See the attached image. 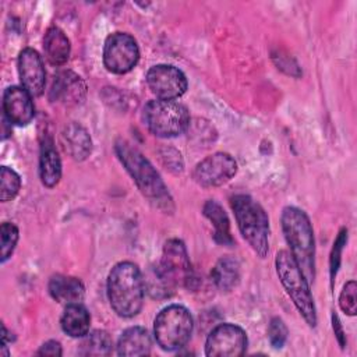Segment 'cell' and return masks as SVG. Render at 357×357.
<instances>
[{
    "label": "cell",
    "instance_id": "484cf974",
    "mask_svg": "<svg viewBox=\"0 0 357 357\" xmlns=\"http://www.w3.org/2000/svg\"><path fill=\"white\" fill-rule=\"evenodd\" d=\"M1 237V250H0V261L4 264L14 252L15 245L18 243V227L14 223L4 222L0 229Z\"/></svg>",
    "mask_w": 357,
    "mask_h": 357
},
{
    "label": "cell",
    "instance_id": "5bb4252c",
    "mask_svg": "<svg viewBox=\"0 0 357 357\" xmlns=\"http://www.w3.org/2000/svg\"><path fill=\"white\" fill-rule=\"evenodd\" d=\"M6 119L15 126H26L35 116L32 95L22 86H8L3 93Z\"/></svg>",
    "mask_w": 357,
    "mask_h": 357
},
{
    "label": "cell",
    "instance_id": "7a4b0ae2",
    "mask_svg": "<svg viewBox=\"0 0 357 357\" xmlns=\"http://www.w3.org/2000/svg\"><path fill=\"white\" fill-rule=\"evenodd\" d=\"M282 230L290 247V254L308 280L315 279V240L307 213L296 206H286L282 212Z\"/></svg>",
    "mask_w": 357,
    "mask_h": 357
},
{
    "label": "cell",
    "instance_id": "4dcf8cb0",
    "mask_svg": "<svg viewBox=\"0 0 357 357\" xmlns=\"http://www.w3.org/2000/svg\"><path fill=\"white\" fill-rule=\"evenodd\" d=\"M38 356H50V357H59L63 354L61 344L56 340H49L40 346V349L36 353Z\"/></svg>",
    "mask_w": 357,
    "mask_h": 357
},
{
    "label": "cell",
    "instance_id": "9c48e42d",
    "mask_svg": "<svg viewBox=\"0 0 357 357\" xmlns=\"http://www.w3.org/2000/svg\"><path fill=\"white\" fill-rule=\"evenodd\" d=\"M139 60L137 40L127 32L110 33L103 46V64L113 74L131 71Z\"/></svg>",
    "mask_w": 357,
    "mask_h": 357
},
{
    "label": "cell",
    "instance_id": "30bf717a",
    "mask_svg": "<svg viewBox=\"0 0 357 357\" xmlns=\"http://www.w3.org/2000/svg\"><path fill=\"white\" fill-rule=\"evenodd\" d=\"M247 335L234 324H220L211 331L205 342V354L209 357H236L245 353Z\"/></svg>",
    "mask_w": 357,
    "mask_h": 357
},
{
    "label": "cell",
    "instance_id": "2e32d148",
    "mask_svg": "<svg viewBox=\"0 0 357 357\" xmlns=\"http://www.w3.org/2000/svg\"><path fill=\"white\" fill-rule=\"evenodd\" d=\"M61 144L64 151L74 160H85L92 152V139L88 131L78 123H70L61 132Z\"/></svg>",
    "mask_w": 357,
    "mask_h": 357
},
{
    "label": "cell",
    "instance_id": "44dd1931",
    "mask_svg": "<svg viewBox=\"0 0 357 357\" xmlns=\"http://www.w3.org/2000/svg\"><path fill=\"white\" fill-rule=\"evenodd\" d=\"M63 331L71 337H84L89 332L91 315L81 303L68 304L60 319Z\"/></svg>",
    "mask_w": 357,
    "mask_h": 357
},
{
    "label": "cell",
    "instance_id": "1f68e13d",
    "mask_svg": "<svg viewBox=\"0 0 357 357\" xmlns=\"http://www.w3.org/2000/svg\"><path fill=\"white\" fill-rule=\"evenodd\" d=\"M332 326H333V331H335V335H336V339H337L340 347L344 349V346H346V335H344L342 324H340V321H339V318H337V315L335 312L332 314Z\"/></svg>",
    "mask_w": 357,
    "mask_h": 357
},
{
    "label": "cell",
    "instance_id": "e0dca14e",
    "mask_svg": "<svg viewBox=\"0 0 357 357\" xmlns=\"http://www.w3.org/2000/svg\"><path fill=\"white\" fill-rule=\"evenodd\" d=\"M39 176L45 187H54L61 178V160L52 138H45L40 146Z\"/></svg>",
    "mask_w": 357,
    "mask_h": 357
},
{
    "label": "cell",
    "instance_id": "8fae6325",
    "mask_svg": "<svg viewBox=\"0 0 357 357\" xmlns=\"http://www.w3.org/2000/svg\"><path fill=\"white\" fill-rule=\"evenodd\" d=\"M237 173V162L226 152H216L197 163L192 177L201 187H219Z\"/></svg>",
    "mask_w": 357,
    "mask_h": 357
},
{
    "label": "cell",
    "instance_id": "277c9868",
    "mask_svg": "<svg viewBox=\"0 0 357 357\" xmlns=\"http://www.w3.org/2000/svg\"><path fill=\"white\" fill-rule=\"evenodd\" d=\"M230 205L243 237L264 258L269 251V219L266 212L254 198L245 194L234 195Z\"/></svg>",
    "mask_w": 357,
    "mask_h": 357
},
{
    "label": "cell",
    "instance_id": "8992f818",
    "mask_svg": "<svg viewBox=\"0 0 357 357\" xmlns=\"http://www.w3.org/2000/svg\"><path fill=\"white\" fill-rule=\"evenodd\" d=\"M142 120L146 128L160 138L177 137L190 126L188 110L177 100H149L144 106Z\"/></svg>",
    "mask_w": 357,
    "mask_h": 357
},
{
    "label": "cell",
    "instance_id": "5b68a950",
    "mask_svg": "<svg viewBox=\"0 0 357 357\" xmlns=\"http://www.w3.org/2000/svg\"><path fill=\"white\" fill-rule=\"evenodd\" d=\"M275 266L282 286L290 296L300 315L304 318L308 326L315 328L317 308L310 291V283L300 271L291 254L286 250L279 251L275 258Z\"/></svg>",
    "mask_w": 357,
    "mask_h": 357
},
{
    "label": "cell",
    "instance_id": "52a82bcc",
    "mask_svg": "<svg viewBox=\"0 0 357 357\" xmlns=\"http://www.w3.org/2000/svg\"><path fill=\"white\" fill-rule=\"evenodd\" d=\"M192 326V317L185 307L167 305L156 315L153 322L156 343L166 351L181 349L190 340Z\"/></svg>",
    "mask_w": 357,
    "mask_h": 357
},
{
    "label": "cell",
    "instance_id": "ba28073f",
    "mask_svg": "<svg viewBox=\"0 0 357 357\" xmlns=\"http://www.w3.org/2000/svg\"><path fill=\"white\" fill-rule=\"evenodd\" d=\"M156 269L173 287H188L194 280L187 248L178 238H170L165 243L162 258L159 265H156Z\"/></svg>",
    "mask_w": 357,
    "mask_h": 357
},
{
    "label": "cell",
    "instance_id": "3957f363",
    "mask_svg": "<svg viewBox=\"0 0 357 357\" xmlns=\"http://www.w3.org/2000/svg\"><path fill=\"white\" fill-rule=\"evenodd\" d=\"M114 151L139 191L146 198L156 202L159 206L169 205L172 202L167 187L165 185L162 177L152 163L135 146L126 139H119L114 145Z\"/></svg>",
    "mask_w": 357,
    "mask_h": 357
},
{
    "label": "cell",
    "instance_id": "9a60e30c",
    "mask_svg": "<svg viewBox=\"0 0 357 357\" xmlns=\"http://www.w3.org/2000/svg\"><path fill=\"white\" fill-rule=\"evenodd\" d=\"M86 92V85L84 79L73 71H61L54 77L50 100L63 105H77L79 103Z\"/></svg>",
    "mask_w": 357,
    "mask_h": 357
},
{
    "label": "cell",
    "instance_id": "d4e9b609",
    "mask_svg": "<svg viewBox=\"0 0 357 357\" xmlns=\"http://www.w3.org/2000/svg\"><path fill=\"white\" fill-rule=\"evenodd\" d=\"M21 188V177L17 172L7 166H1L0 170V199L3 202L11 201L17 197Z\"/></svg>",
    "mask_w": 357,
    "mask_h": 357
},
{
    "label": "cell",
    "instance_id": "cb8c5ba5",
    "mask_svg": "<svg viewBox=\"0 0 357 357\" xmlns=\"http://www.w3.org/2000/svg\"><path fill=\"white\" fill-rule=\"evenodd\" d=\"M113 340L106 331H92L84 336L79 346V354L82 356H107L112 353Z\"/></svg>",
    "mask_w": 357,
    "mask_h": 357
},
{
    "label": "cell",
    "instance_id": "f1b7e54d",
    "mask_svg": "<svg viewBox=\"0 0 357 357\" xmlns=\"http://www.w3.org/2000/svg\"><path fill=\"white\" fill-rule=\"evenodd\" d=\"M287 328L284 325V322L275 317L271 319V324H269V328H268V337H269V342L272 344V347L275 349H282L283 344L286 343V339H287Z\"/></svg>",
    "mask_w": 357,
    "mask_h": 357
},
{
    "label": "cell",
    "instance_id": "6da1fadb",
    "mask_svg": "<svg viewBox=\"0 0 357 357\" xmlns=\"http://www.w3.org/2000/svg\"><path fill=\"white\" fill-rule=\"evenodd\" d=\"M144 294L145 282L135 264L124 261L112 268L107 276V297L119 317H135L142 308Z\"/></svg>",
    "mask_w": 357,
    "mask_h": 357
},
{
    "label": "cell",
    "instance_id": "7c38bea8",
    "mask_svg": "<svg viewBox=\"0 0 357 357\" xmlns=\"http://www.w3.org/2000/svg\"><path fill=\"white\" fill-rule=\"evenodd\" d=\"M146 84L158 99L176 100L187 91L188 82L181 70L170 64H158L148 70Z\"/></svg>",
    "mask_w": 357,
    "mask_h": 357
},
{
    "label": "cell",
    "instance_id": "f546056e",
    "mask_svg": "<svg viewBox=\"0 0 357 357\" xmlns=\"http://www.w3.org/2000/svg\"><path fill=\"white\" fill-rule=\"evenodd\" d=\"M162 158L165 159V163L167 165V167L173 172H181L183 169V159H181V155L180 152L172 149V148H167L165 149V153L162 155Z\"/></svg>",
    "mask_w": 357,
    "mask_h": 357
},
{
    "label": "cell",
    "instance_id": "d6986e66",
    "mask_svg": "<svg viewBox=\"0 0 357 357\" xmlns=\"http://www.w3.org/2000/svg\"><path fill=\"white\" fill-rule=\"evenodd\" d=\"M50 296L66 305L81 303L85 296L84 284L79 279L66 275H56L49 282Z\"/></svg>",
    "mask_w": 357,
    "mask_h": 357
},
{
    "label": "cell",
    "instance_id": "603a6c76",
    "mask_svg": "<svg viewBox=\"0 0 357 357\" xmlns=\"http://www.w3.org/2000/svg\"><path fill=\"white\" fill-rule=\"evenodd\" d=\"M211 279L215 286L223 291L234 289L240 280V264L231 257L220 258L211 271Z\"/></svg>",
    "mask_w": 357,
    "mask_h": 357
},
{
    "label": "cell",
    "instance_id": "7402d4cb",
    "mask_svg": "<svg viewBox=\"0 0 357 357\" xmlns=\"http://www.w3.org/2000/svg\"><path fill=\"white\" fill-rule=\"evenodd\" d=\"M202 212L205 218H208L209 222L213 225V240L222 245H231L234 240L230 233V220L222 205L213 199H209L205 202Z\"/></svg>",
    "mask_w": 357,
    "mask_h": 357
},
{
    "label": "cell",
    "instance_id": "ac0fdd59",
    "mask_svg": "<svg viewBox=\"0 0 357 357\" xmlns=\"http://www.w3.org/2000/svg\"><path fill=\"white\" fill-rule=\"evenodd\" d=\"M151 346L152 340L148 331L141 326H131L121 333L116 347L119 356L138 357L149 354Z\"/></svg>",
    "mask_w": 357,
    "mask_h": 357
},
{
    "label": "cell",
    "instance_id": "4316f807",
    "mask_svg": "<svg viewBox=\"0 0 357 357\" xmlns=\"http://www.w3.org/2000/svg\"><path fill=\"white\" fill-rule=\"evenodd\" d=\"M347 243V229H342L333 243L332 251H331V258H329V272H331V282L333 283L335 276L339 271L340 261H342V251Z\"/></svg>",
    "mask_w": 357,
    "mask_h": 357
},
{
    "label": "cell",
    "instance_id": "ffe728a7",
    "mask_svg": "<svg viewBox=\"0 0 357 357\" xmlns=\"http://www.w3.org/2000/svg\"><path fill=\"white\" fill-rule=\"evenodd\" d=\"M43 52L50 64H66L71 52V45L67 35L60 28L50 26L43 38Z\"/></svg>",
    "mask_w": 357,
    "mask_h": 357
},
{
    "label": "cell",
    "instance_id": "83f0119b",
    "mask_svg": "<svg viewBox=\"0 0 357 357\" xmlns=\"http://www.w3.org/2000/svg\"><path fill=\"white\" fill-rule=\"evenodd\" d=\"M339 305L347 315H356L357 312V284L354 280L347 282L339 296Z\"/></svg>",
    "mask_w": 357,
    "mask_h": 357
},
{
    "label": "cell",
    "instance_id": "4fadbf2b",
    "mask_svg": "<svg viewBox=\"0 0 357 357\" xmlns=\"http://www.w3.org/2000/svg\"><path fill=\"white\" fill-rule=\"evenodd\" d=\"M21 85L32 98L40 96L46 85V71L39 53L31 47L21 50L17 61Z\"/></svg>",
    "mask_w": 357,
    "mask_h": 357
}]
</instances>
